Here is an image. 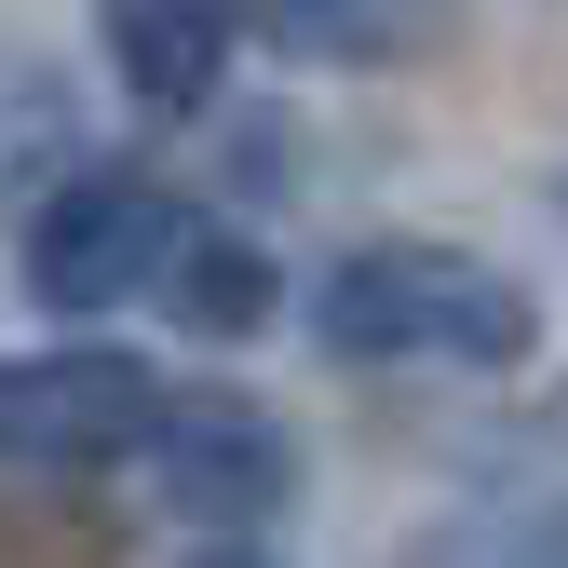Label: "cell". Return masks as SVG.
<instances>
[{
	"label": "cell",
	"mask_w": 568,
	"mask_h": 568,
	"mask_svg": "<svg viewBox=\"0 0 568 568\" xmlns=\"http://www.w3.org/2000/svg\"><path fill=\"white\" fill-rule=\"evenodd\" d=\"M312 338L338 366H528L541 298L460 244H352L312 284Z\"/></svg>",
	"instance_id": "obj_1"
},
{
	"label": "cell",
	"mask_w": 568,
	"mask_h": 568,
	"mask_svg": "<svg viewBox=\"0 0 568 568\" xmlns=\"http://www.w3.org/2000/svg\"><path fill=\"white\" fill-rule=\"evenodd\" d=\"M163 379L135 352H0V474H109L150 447Z\"/></svg>",
	"instance_id": "obj_2"
},
{
	"label": "cell",
	"mask_w": 568,
	"mask_h": 568,
	"mask_svg": "<svg viewBox=\"0 0 568 568\" xmlns=\"http://www.w3.org/2000/svg\"><path fill=\"white\" fill-rule=\"evenodd\" d=\"M163 244H176V203L150 176H122V163H82V176L41 190L14 271H28L41 312H109V298H150L163 284Z\"/></svg>",
	"instance_id": "obj_3"
},
{
	"label": "cell",
	"mask_w": 568,
	"mask_h": 568,
	"mask_svg": "<svg viewBox=\"0 0 568 568\" xmlns=\"http://www.w3.org/2000/svg\"><path fill=\"white\" fill-rule=\"evenodd\" d=\"M135 460H150L163 515H190V528H257V515H284V487H298L284 419L244 406V393H163V419H150Z\"/></svg>",
	"instance_id": "obj_4"
},
{
	"label": "cell",
	"mask_w": 568,
	"mask_h": 568,
	"mask_svg": "<svg viewBox=\"0 0 568 568\" xmlns=\"http://www.w3.org/2000/svg\"><path fill=\"white\" fill-rule=\"evenodd\" d=\"M95 41H109V82L176 122L231 82V0H95Z\"/></svg>",
	"instance_id": "obj_5"
},
{
	"label": "cell",
	"mask_w": 568,
	"mask_h": 568,
	"mask_svg": "<svg viewBox=\"0 0 568 568\" xmlns=\"http://www.w3.org/2000/svg\"><path fill=\"white\" fill-rule=\"evenodd\" d=\"M231 14L271 28L284 54H312V68H406V54H434L447 0H231Z\"/></svg>",
	"instance_id": "obj_6"
},
{
	"label": "cell",
	"mask_w": 568,
	"mask_h": 568,
	"mask_svg": "<svg viewBox=\"0 0 568 568\" xmlns=\"http://www.w3.org/2000/svg\"><path fill=\"white\" fill-rule=\"evenodd\" d=\"M271 244H244V231H190L176 217V244H163V312L190 325V338H257L271 325Z\"/></svg>",
	"instance_id": "obj_7"
},
{
	"label": "cell",
	"mask_w": 568,
	"mask_h": 568,
	"mask_svg": "<svg viewBox=\"0 0 568 568\" xmlns=\"http://www.w3.org/2000/svg\"><path fill=\"white\" fill-rule=\"evenodd\" d=\"M14 135H68V95L41 82V68H14V54H0V150H14Z\"/></svg>",
	"instance_id": "obj_8"
},
{
	"label": "cell",
	"mask_w": 568,
	"mask_h": 568,
	"mask_svg": "<svg viewBox=\"0 0 568 568\" xmlns=\"http://www.w3.org/2000/svg\"><path fill=\"white\" fill-rule=\"evenodd\" d=\"M190 568H271V555H244V541H217V555H190Z\"/></svg>",
	"instance_id": "obj_9"
}]
</instances>
